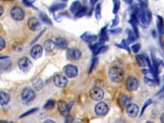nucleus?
Masks as SVG:
<instances>
[{
	"label": "nucleus",
	"instance_id": "obj_8",
	"mask_svg": "<svg viewBox=\"0 0 164 123\" xmlns=\"http://www.w3.org/2000/svg\"><path fill=\"white\" fill-rule=\"evenodd\" d=\"M64 73L67 77L70 78H73L78 75V69L76 65L73 64H69L65 66L64 69Z\"/></svg>",
	"mask_w": 164,
	"mask_h": 123
},
{
	"label": "nucleus",
	"instance_id": "obj_42",
	"mask_svg": "<svg viewBox=\"0 0 164 123\" xmlns=\"http://www.w3.org/2000/svg\"><path fill=\"white\" fill-rule=\"evenodd\" d=\"M5 48V42L2 37H0V51L3 50Z\"/></svg>",
	"mask_w": 164,
	"mask_h": 123
},
{
	"label": "nucleus",
	"instance_id": "obj_37",
	"mask_svg": "<svg viewBox=\"0 0 164 123\" xmlns=\"http://www.w3.org/2000/svg\"><path fill=\"white\" fill-rule=\"evenodd\" d=\"M13 49L15 51H17V52H19V51H20L23 49V44L20 43V42L15 43L13 45Z\"/></svg>",
	"mask_w": 164,
	"mask_h": 123
},
{
	"label": "nucleus",
	"instance_id": "obj_11",
	"mask_svg": "<svg viewBox=\"0 0 164 123\" xmlns=\"http://www.w3.org/2000/svg\"><path fill=\"white\" fill-rule=\"evenodd\" d=\"M53 83L55 85L60 87V88H63L65 87L68 84V80L64 76L58 74L56 75L53 78Z\"/></svg>",
	"mask_w": 164,
	"mask_h": 123
},
{
	"label": "nucleus",
	"instance_id": "obj_44",
	"mask_svg": "<svg viewBox=\"0 0 164 123\" xmlns=\"http://www.w3.org/2000/svg\"><path fill=\"white\" fill-rule=\"evenodd\" d=\"M36 0H23V3L27 5H32Z\"/></svg>",
	"mask_w": 164,
	"mask_h": 123
},
{
	"label": "nucleus",
	"instance_id": "obj_36",
	"mask_svg": "<svg viewBox=\"0 0 164 123\" xmlns=\"http://www.w3.org/2000/svg\"><path fill=\"white\" fill-rule=\"evenodd\" d=\"M40 17L41 20H42L44 23L49 24H52V23H51L50 19L48 17V15H46L45 14H41L40 15Z\"/></svg>",
	"mask_w": 164,
	"mask_h": 123
},
{
	"label": "nucleus",
	"instance_id": "obj_54",
	"mask_svg": "<svg viewBox=\"0 0 164 123\" xmlns=\"http://www.w3.org/2000/svg\"><path fill=\"white\" fill-rule=\"evenodd\" d=\"M162 107H163V109L164 110V100H163V103H162Z\"/></svg>",
	"mask_w": 164,
	"mask_h": 123
},
{
	"label": "nucleus",
	"instance_id": "obj_43",
	"mask_svg": "<svg viewBox=\"0 0 164 123\" xmlns=\"http://www.w3.org/2000/svg\"><path fill=\"white\" fill-rule=\"evenodd\" d=\"M138 1L140 2V5L143 7H146L148 5V0H138Z\"/></svg>",
	"mask_w": 164,
	"mask_h": 123
},
{
	"label": "nucleus",
	"instance_id": "obj_5",
	"mask_svg": "<svg viewBox=\"0 0 164 123\" xmlns=\"http://www.w3.org/2000/svg\"><path fill=\"white\" fill-rule=\"evenodd\" d=\"M90 98L94 101H101L104 97V91L99 87H94L90 90Z\"/></svg>",
	"mask_w": 164,
	"mask_h": 123
},
{
	"label": "nucleus",
	"instance_id": "obj_7",
	"mask_svg": "<svg viewBox=\"0 0 164 123\" xmlns=\"http://www.w3.org/2000/svg\"><path fill=\"white\" fill-rule=\"evenodd\" d=\"M109 112V106L105 102H99L95 106V112L98 116H104Z\"/></svg>",
	"mask_w": 164,
	"mask_h": 123
},
{
	"label": "nucleus",
	"instance_id": "obj_19",
	"mask_svg": "<svg viewBox=\"0 0 164 123\" xmlns=\"http://www.w3.org/2000/svg\"><path fill=\"white\" fill-rule=\"evenodd\" d=\"M131 97L126 94H122L120 96L119 98V102L121 106H126L128 104L130 103Z\"/></svg>",
	"mask_w": 164,
	"mask_h": 123
},
{
	"label": "nucleus",
	"instance_id": "obj_33",
	"mask_svg": "<svg viewBox=\"0 0 164 123\" xmlns=\"http://www.w3.org/2000/svg\"><path fill=\"white\" fill-rule=\"evenodd\" d=\"M55 105V102L53 99H50L47 101L46 105H44V109L46 110H51L54 108Z\"/></svg>",
	"mask_w": 164,
	"mask_h": 123
},
{
	"label": "nucleus",
	"instance_id": "obj_15",
	"mask_svg": "<svg viewBox=\"0 0 164 123\" xmlns=\"http://www.w3.org/2000/svg\"><path fill=\"white\" fill-rule=\"evenodd\" d=\"M81 38L85 40V42L90 43L91 44L96 43L98 37H97L96 35L92 34L89 32H86L81 36Z\"/></svg>",
	"mask_w": 164,
	"mask_h": 123
},
{
	"label": "nucleus",
	"instance_id": "obj_53",
	"mask_svg": "<svg viewBox=\"0 0 164 123\" xmlns=\"http://www.w3.org/2000/svg\"><path fill=\"white\" fill-rule=\"evenodd\" d=\"M44 122H55L53 121H51V120H47L46 121Z\"/></svg>",
	"mask_w": 164,
	"mask_h": 123
},
{
	"label": "nucleus",
	"instance_id": "obj_34",
	"mask_svg": "<svg viewBox=\"0 0 164 123\" xmlns=\"http://www.w3.org/2000/svg\"><path fill=\"white\" fill-rule=\"evenodd\" d=\"M108 49H109V47H108V46H104V45H101L100 46V47L97 49V50L96 51V52L95 53V55H97L98 54L104 53L105 51H106Z\"/></svg>",
	"mask_w": 164,
	"mask_h": 123
},
{
	"label": "nucleus",
	"instance_id": "obj_56",
	"mask_svg": "<svg viewBox=\"0 0 164 123\" xmlns=\"http://www.w3.org/2000/svg\"><path fill=\"white\" fill-rule=\"evenodd\" d=\"M62 1H67V0H62Z\"/></svg>",
	"mask_w": 164,
	"mask_h": 123
},
{
	"label": "nucleus",
	"instance_id": "obj_24",
	"mask_svg": "<svg viewBox=\"0 0 164 123\" xmlns=\"http://www.w3.org/2000/svg\"><path fill=\"white\" fill-rule=\"evenodd\" d=\"M56 44L58 47L65 49L68 47V41H67L64 38L62 37H58L56 39Z\"/></svg>",
	"mask_w": 164,
	"mask_h": 123
},
{
	"label": "nucleus",
	"instance_id": "obj_47",
	"mask_svg": "<svg viewBox=\"0 0 164 123\" xmlns=\"http://www.w3.org/2000/svg\"><path fill=\"white\" fill-rule=\"evenodd\" d=\"M163 92H164V84L163 85V87H162V89L158 92V93L156 94V95L160 94H162V93H163Z\"/></svg>",
	"mask_w": 164,
	"mask_h": 123
},
{
	"label": "nucleus",
	"instance_id": "obj_9",
	"mask_svg": "<svg viewBox=\"0 0 164 123\" xmlns=\"http://www.w3.org/2000/svg\"><path fill=\"white\" fill-rule=\"evenodd\" d=\"M11 15L15 20H21L24 17V12L20 7H14L11 10Z\"/></svg>",
	"mask_w": 164,
	"mask_h": 123
},
{
	"label": "nucleus",
	"instance_id": "obj_48",
	"mask_svg": "<svg viewBox=\"0 0 164 123\" xmlns=\"http://www.w3.org/2000/svg\"><path fill=\"white\" fill-rule=\"evenodd\" d=\"M98 0H90V5H92V6H93V5H94Z\"/></svg>",
	"mask_w": 164,
	"mask_h": 123
},
{
	"label": "nucleus",
	"instance_id": "obj_14",
	"mask_svg": "<svg viewBox=\"0 0 164 123\" xmlns=\"http://www.w3.org/2000/svg\"><path fill=\"white\" fill-rule=\"evenodd\" d=\"M28 26L29 28L32 31H37L40 28V20L35 17H31L28 20Z\"/></svg>",
	"mask_w": 164,
	"mask_h": 123
},
{
	"label": "nucleus",
	"instance_id": "obj_46",
	"mask_svg": "<svg viewBox=\"0 0 164 123\" xmlns=\"http://www.w3.org/2000/svg\"><path fill=\"white\" fill-rule=\"evenodd\" d=\"M142 71L143 74H146V75H147V74H151V71H150V69H144L142 70Z\"/></svg>",
	"mask_w": 164,
	"mask_h": 123
},
{
	"label": "nucleus",
	"instance_id": "obj_40",
	"mask_svg": "<svg viewBox=\"0 0 164 123\" xmlns=\"http://www.w3.org/2000/svg\"><path fill=\"white\" fill-rule=\"evenodd\" d=\"M146 19L148 23L150 24V23L151 22V20L152 19V13L151 12L150 10L146 9Z\"/></svg>",
	"mask_w": 164,
	"mask_h": 123
},
{
	"label": "nucleus",
	"instance_id": "obj_4",
	"mask_svg": "<svg viewBox=\"0 0 164 123\" xmlns=\"http://www.w3.org/2000/svg\"><path fill=\"white\" fill-rule=\"evenodd\" d=\"M35 97L34 91L30 88H25L21 93V98L24 103H28L32 101Z\"/></svg>",
	"mask_w": 164,
	"mask_h": 123
},
{
	"label": "nucleus",
	"instance_id": "obj_21",
	"mask_svg": "<svg viewBox=\"0 0 164 123\" xmlns=\"http://www.w3.org/2000/svg\"><path fill=\"white\" fill-rule=\"evenodd\" d=\"M135 58L137 62V63L140 68H144V67L147 66V62L145 56L142 55H137L135 56Z\"/></svg>",
	"mask_w": 164,
	"mask_h": 123
},
{
	"label": "nucleus",
	"instance_id": "obj_31",
	"mask_svg": "<svg viewBox=\"0 0 164 123\" xmlns=\"http://www.w3.org/2000/svg\"><path fill=\"white\" fill-rule=\"evenodd\" d=\"M113 3H114V7H113V13L116 14L118 11L119 10L121 2L120 0H113Z\"/></svg>",
	"mask_w": 164,
	"mask_h": 123
},
{
	"label": "nucleus",
	"instance_id": "obj_51",
	"mask_svg": "<svg viewBox=\"0 0 164 123\" xmlns=\"http://www.w3.org/2000/svg\"><path fill=\"white\" fill-rule=\"evenodd\" d=\"M160 121L164 123V113H163V114L160 116Z\"/></svg>",
	"mask_w": 164,
	"mask_h": 123
},
{
	"label": "nucleus",
	"instance_id": "obj_13",
	"mask_svg": "<svg viewBox=\"0 0 164 123\" xmlns=\"http://www.w3.org/2000/svg\"><path fill=\"white\" fill-rule=\"evenodd\" d=\"M43 53V47L39 44L35 45L30 51L31 56H32V58L34 59L39 58L40 56H42Z\"/></svg>",
	"mask_w": 164,
	"mask_h": 123
},
{
	"label": "nucleus",
	"instance_id": "obj_16",
	"mask_svg": "<svg viewBox=\"0 0 164 123\" xmlns=\"http://www.w3.org/2000/svg\"><path fill=\"white\" fill-rule=\"evenodd\" d=\"M44 47L46 51H48V52H52L55 49L56 44V43H55L52 40H48L44 43Z\"/></svg>",
	"mask_w": 164,
	"mask_h": 123
},
{
	"label": "nucleus",
	"instance_id": "obj_45",
	"mask_svg": "<svg viewBox=\"0 0 164 123\" xmlns=\"http://www.w3.org/2000/svg\"><path fill=\"white\" fill-rule=\"evenodd\" d=\"M37 109H32V110H31L28 111V112H27V113H25V114H23V115H21V116H20V117H24V116H26V115H29V114H32V113H33L34 112H35V111H37Z\"/></svg>",
	"mask_w": 164,
	"mask_h": 123
},
{
	"label": "nucleus",
	"instance_id": "obj_2",
	"mask_svg": "<svg viewBox=\"0 0 164 123\" xmlns=\"http://www.w3.org/2000/svg\"><path fill=\"white\" fill-rule=\"evenodd\" d=\"M74 102L72 101L69 103H67L64 101H59L57 103L58 109L60 114L64 117H68L69 114L71 107L73 106Z\"/></svg>",
	"mask_w": 164,
	"mask_h": 123
},
{
	"label": "nucleus",
	"instance_id": "obj_35",
	"mask_svg": "<svg viewBox=\"0 0 164 123\" xmlns=\"http://www.w3.org/2000/svg\"><path fill=\"white\" fill-rule=\"evenodd\" d=\"M140 48H141V44L140 43H136V44H134L131 46V49L133 53H137L140 51Z\"/></svg>",
	"mask_w": 164,
	"mask_h": 123
},
{
	"label": "nucleus",
	"instance_id": "obj_17",
	"mask_svg": "<svg viewBox=\"0 0 164 123\" xmlns=\"http://www.w3.org/2000/svg\"><path fill=\"white\" fill-rule=\"evenodd\" d=\"M156 24H157L158 33H159V35H160V37L161 39L162 35L164 33V23H163V18L161 16H160V15H158L157 16Z\"/></svg>",
	"mask_w": 164,
	"mask_h": 123
},
{
	"label": "nucleus",
	"instance_id": "obj_55",
	"mask_svg": "<svg viewBox=\"0 0 164 123\" xmlns=\"http://www.w3.org/2000/svg\"><path fill=\"white\" fill-rule=\"evenodd\" d=\"M6 121H0V122H5Z\"/></svg>",
	"mask_w": 164,
	"mask_h": 123
},
{
	"label": "nucleus",
	"instance_id": "obj_27",
	"mask_svg": "<svg viewBox=\"0 0 164 123\" xmlns=\"http://www.w3.org/2000/svg\"><path fill=\"white\" fill-rule=\"evenodd\" d=\"M115 45L117 46L118 48H121L122 49H125L126 51H128V52L129 53L131 52V49L129 46H128V43H127V41L125 39H122V40L121 41V43L120 44H116Z\"/></svg>",
	"mask_w": 164,
	"mask_h": 123
},
{
	"label": "nucleus",
	"instance_id": "obj_30",
	"mask_svg": "<svg viewBox=\"0 0 164 123\" xmlns=\"http://www.w3.org/2000/svg\"><path fill=\"white\" fill-rule=\"evenodd\" d=\"M94 15L96 19L99 20L101 19V7L99 3L97 4L94 10Z\"/></svg>",
	"mask_w": 164,
	"mask_h": 123
},
{
	"label": "nucleus",
	"instance_id": "obj_6",
	"mask_svg": "<svg viewBox=\"0 0 164 123\" xmlns=\"http://www.w3.org/2000/svg\"><path fill=\"white\" fill-rule=\"evenodd\" d=\"M18 65L19 69L23 72H28L32 68V63L27 57H23L19 60Z\"/></svg>",
	"mask_w": 164,
	"mask_h": 123
},
{
	"label": "nucleus",
	"instance_id": "obj_25",
	"mask_svg": "<svg viewBox=\"0 0 164 123\" xmlns=\"http://www.w3.org/2000/svg\"><path fill=\"white\" fill-rule=\"evenodd\" d=\"M137 37L132 30H128V39L126 40L128 44H131L136 41Z\"/></svg>",
	"mask_w": 164,
	"mask_h": 123
},
{
	"label": "nucleus",
	"instance_id": "obj_41",
	"mask_svg": "<svg viewBox=\"0 0 164 123\" xmlns=\"http://www.w3.org/2000/svg\"><path fill=\"white\" fill-rule=\"evenodd\" d=\"M122 28H113L110 31V33H112V34H119L120 33L122 32Z\"/></svg>",
	"mask_w": 164,
	"mask_h": 123
},
{
	"label": "nucleus",
	"instance_id": "obj_12",
	"mask_svg": "<svg viewBox=\"0 0 164 123\" xmlns=\"http://www.w3.org/2000/svg\"><path fill=\"white\" fill-rule=\"evenodd\" d=\"M126 113L130 117H135L137 116L139 109L138 106L134 103H129L126 106Z\"/></svg>",
	"mask_w": 164,
	"mask_h": 123
},
{
	"label": "nucleus",
	"instance_id": "obj_49",
	"mask_svg": "<svg viewBox=\"0 0 164 123\" xmlns=\"http://www.w3.org/2000/svg\"><path fill=\"white\" fill-rule=\"evenodd\" d=\"M151 34H152V35L153 36V37H154V38H156V37H157V33H156V31H155V30H153L152 31Z\"/></svg>",
	"mask_w": 164,
	"mask_h": 123
},
{
	"label": "nucleus",
	"instance_id": "obj_52",
	"mask_svg": "<svg viewBox=\"0 0 164 123\" xmlns=\"http://www.w3.org/2000/svg\"><path fill=\"white\" fill-rule=\"evenodd\" d=\"M124 1L127 3V4H131L133 2V0H124Z\"/></svg>",
	"mask_w": 164,
	"mask_h": 123
},
{
	"label": "nucleus",
	"instance_id": "obj_18",
	"mask_svg": "<svg viewBox=\"0 0 164 123\" xmlns=\"http://www.w3.org/2000/svg\"><path fill=\"white\" fill-rule=\"evenodd\" d=\"M99 41L102 43H105V41L109 40V35H108V31H107V26L102 28L100 30V32L99 34Z\"/></svg>",
	"mask_w": 164,
	"mask_h": 123
},
{
	"label": "nucleus",
	"instance_id": "obj_50",
	"mask_svg": "<svg viewBox=\"0 0 164 123\" xmlns=\"http://www.w3.org/2000/svg\"><path fill=\"white\" fill-rule=\"evenodd\" d=\"M3 12H4V9H3V7L2 6V5H0V16H1V15L3 14Z\"/></svg>",
	"mask_w": 164,
	"mask_h": 123
},
{
	"label": "nucleus",
	"instance_id": "obj_3",
	"mask_svg": "<svg viewBox=\"0 0 164 123\" xmlns=\"http://www.w3.org/2000/svg\"><path fill=\"white\" fill-rule=\"evenodd\" d=\"M140 83L138 80L134 76H129L126 81V89L130 91H135L139 87Z\"/></svg>",
	"mask_w": 164,
	"mask_h": 123
},
{
	"label": "nucleus",
	"instance_id": "obj_10",
	"mask_svg": "<svg viewBox=\"0 0 164 123\" xmlns=\"http://www.w3.org/2000/svg\"><path fill=\"white\" fill-rule=\"evenodd\" d=\"M67 56L71 60H78L81 56V51L76 48H69L67 50Z\"/></svg>",
	"mask_w": 164,
	"mask_h": 123
},
{
	"label": "nucleus",
	"instance_id": "obj_23",
	"mask_svg": "<svg viewBox=\"0 0 164 123\" xmlns=\"http://www.w3.org/2000/svg\"><path fill=\"white\" fill-rule=\"evenodd\" d=\"M10 101L9 95L5 92H0V105H4L7 104Z\"/></svg>",
	"mask_w": 164,
	"mask_h": 123
},
{
	"label": "nucleus",
	"instance_id": "obj_39",
	"mask_svg": "<svg viewBox=\"0 0 164 123\" xmlns=\"http://www.w3.org/2000/svg\"><path fill=\"white\" fill-rule=\"evenodd\" d=\"M119 23V17L117 15H115L114 19L112 20V23L111 24V27L113 28L114 27H116V26H117Z\"/></svg>",
	"mask_w": 164,
	"mask_h": 123
},
{
	"label": "nucleus",
	"instance_id": "obj_22",
	"mask_svg": "<svg viewBox=\"0 0 164 123\" xmlns=\"http://www.w3.org/2000/svg\"><path fill=\"white\" fill-rule=\"evenodd\" d=\"M81 3L79 1H75L71 4L70 7V11L72 14H75L81 8Z\"/></svg>",
	"mask_w": 164,
	"mask_h": 123
},
{
	"label": "nucleus",
	"instance_id": "obj_29",
	"mask_svg": "<svg viewBox=\"0 0 164 123\" xmlns=\"http://www.w3.org/2000/svg\"><path fill=\"white\" fill-rule=\"evenodd\" d=\"M88 9L87 7H81V8L74 15L76 17H81L87 14Z\"/></svg>",
	"mask_w": 164,
	"mask_h": 123
},
{
	"label": "nucleus",
	"instance_id": "obj_38",
	"mask_svg": "<svg viewBox=\"0 0 164 123\" xmlns=\"http://www.w3.org/2000/svg\"><path fill=\"white\" fill-rule=\"evenodd\" d=\"M97 63H98V59H97V58H93V60H92L91 65L90 66V69H89V73H90L96 68V66L97 64Z\"/></svg>",
	"mask_w": 164,
	"mask_h": 123
},
{
	"label": "nucleus",
	"instance_id": "obj_28",
	"mask_svg": "<svg viewBox=\"0 0 164 123\" xmlns=\"http://www.w3.org/2000/svg\"><path fill=\"white\" fill-rule=\"evenodd\" d=\"M65 7V5L64 3H57L55 5H53L52 6L50 7V10L51 12H56L58 11L59 10H62Z\"/></svg>",
	"mask_w": 164,
	"mask_h": 123
},
{
	"label": "nucleus",
	"instance_id": "obj_32",
	"mask_svg": "<svg viewBox=\"0 0 164 123\" xmlns=\"http://www.w3.org/2000/svg\"><path fill=\"white\" fill-rule=\"evenodd\" d=\"M152 103H153V99H148L147 100H146L145 101L144 104V105H143V106L142 108V109H141V112H140V116H142L143 115V114L144 113L146 109H147V108L149 106L151 105Z\"/></svg>",
	"mask_w": 164,
	"mask_h": 123
},
{
	"label": "nucleus",
	"instance_id": "obj_1",
	"mask_svg": "<svg viewBox=\"0 0 164 123\" xmlns=\"http://www.w3.org/2000/svg\"><path fill=\"white\" fill-rule=\"evenodd\" d=\"M109 76L110 80L115 83H120L125 78V72L119 67L114 66L109 71Z\"/></svg>",
	"mask_w": 164,
	"mask_h": 123
},
{
	"label": "nucleus",
	"instance_id": "obj_26",
	"mask_svg": "<svg viewBox=\"0 0 164 123\" xmlns=\"http://www.w3.org/2000/svg\"><path fill=\"white\" fill-rule=\"evenodd\" d=\"M33 86L34 88L36 90H37L42 89L43 86H44V84H43V80H41L40 78H39L35 79L33 81Z\"/></svg>",
	"mask_w": 164,
	"mask_h": 123
},
{
	"label": "nucleus",
	"instance_id": "obj_20",
	"mask_svg": "<svg viewBox=\"0 0 164 123\" xmlns=\"http://www.w3.org/2000/svg\"><path fill=\"white\" fill-rule=\"evenodd\" d=\"M144 83L146 85L151 87H156L159 85V82H160L158 78L151 79L147 76H145L144 78Z\"/></svg>",
	"mask_w": 164,
	"mask_h": 123
}]
</instances>
